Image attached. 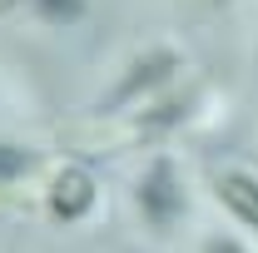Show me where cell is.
Wrapping results in <instances>:
<instances>
[{"instance_id": "6da1fadb", "label": "cell", "mask_w": 258, "mask_h": 253, "mask_svg": "<svg viewBox=\"0 0 258 253\" xmlns=\"http://www.w3.org/2000/svg\"><path fill=\"white\" fill-rule=\"evenodd\" d=\"M154 134V119H134L124 124L119 114L109 119H95V124H80V129H64V144H80V149H129V144H139V139H149Z\"/></svg>"}, {"instance_id": "7a4b0ae2", "label": "cell", "mask_w": 258, "mask_h": 253, "mask_svg": "<svg viewBox=\"0 0 258 253\" xmlns=\"http://www.w3.org/2000/svg\"><path fill=\"white\" fill-rule=\"evenodd\" d=\"M139 209H144V219L154 223V228H169V223H174V214L184 209L179 184H174V169H169L164 159L144 174V184H139Z\"/></svg>"}, {"instance_id": "3957f363", "label": "cell", "mask_w": 258, "mask_h": 253, "mask_svg": "<svg viewBox=\"0 0 258 253\" xmlns=\"http://www.w3.org/2000/svg\"><path fill=\"white\" fill-rule=\"evenodd\" d=\"M90 204H95V184L85 169H60L50 179V214L55 219H80Z\"/></svg>"}, {"instance_id": "277c9868", "label": "cell", "mask_w": 258, "mask_h": 253, "mask_svg": "<svg viewBox=\"0 0 258 253\" xmlns=\"http://www.w3.org/2000/svg\"><path fill=\"white\" fill-rule=\"evenodd\" d=\"M219 199H224V209H233L243 223H253L258 228V179L253 174H219Z\"/></svg>"}, {"instance_id": "5b68a950", "label": "cell", "mask_w": 258, "mask_h": 253, "mask_svg": "<svg viewBox=\"0 0 258 253\" xmlns=\"http://www.w3.org/2000/svg\"><path fill=\"white\" fill-rule=\"evenodd\" d=\"M174 70H179V60H174L169 50H159V55H149V60H139L134 70H129V80L114 90V99H134L139 90H149V85H164Z\"/></svg>"}, {"instance_id": "8992f818", "label": "cell", "mask_w": 258, "mask_h": 253, "mask_svg": "<svg viewBox=\"0 0 258 253\" xmlns=\"http://www.w3.org/2000/svg\"><path fill=\"white\" fill-rule=\"evenodd\" d=\"M25 169H30V154H20V149H0V179L25 174Z\"/></svg>"}, {"instance_id": "52a82bcc", "label": "cell", "mask_w": 258, "mask_h": 253, "mask_svg": "<svg viewBox=\"0 0 258 253\" xmlns=\"http://www.w3.org/2000/svg\"><path fill=\"white\" fill-rule=\"evenodd\" d=\"M40 5H45L50 15H75V10H80V0H40Z\"/></svg>"}, {"instance_id": "ba28073f", "label": "cell", "mask_w": 258, "mask_h": 253, "mask_svg": "<svg viewBox=\"0 0 258 253\" xmlns=\"http://www.w3.org/2000/svg\"><path fill=\"white\" fill-rule=\"evenodd\" d=\"M204 253H243V248H238L233 238H214V243H209V248H204Z\"/></svg>"}]
</instances>
